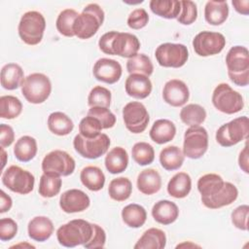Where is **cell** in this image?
Returning a JSON list of instances; mask_svg holds the SVG:
<instances>
[{"instance_id":"1","label":"cell","mask_w":249,"mask_h":249,"mask_svg":"<svg viewBox=\"0 0 249 249\" xmlns=\"http://www.w3.org/2000/svg\"><path fill=\"white\" fill-rule=\"evenodd\" d=\"M92 231V223L83 219H74L57 229L56 238L60 245L72 248L87 243L91 238Z\"/></svg>"},{"instance_id":"2","label":"cell","mask_w":249,"mask_h":249,"mask_svg":"<svg viewBox=\"0 0 249 249\" xmlns=\"http://www.w3.org/2000/svg\"><path fill=\"white\" fill-rule=\"evenodd\" d=\"M226 65L230 80L238 87L249 84V52L246 47L233 46L226 55Z\"/></svg>"},{"instance_id":"3","label":"cell","mask_w":249,"mask_h":249,"mask_svg":"<svg viewBox=\"0 0 249 249\" xmlns=\"http://www.w3.org/2000/svg\"><path fill=\"white\" fill-rule=\"evenodd\" d=\"M104 18V11L98 4H88L75 19L73 25L74 35L82 40L89 39L103 24Z\"/></svg>"},{"instance_id":"4","label":"cell","mask_w":249,"mask_h":249,"mask_svg":"<svg viewBox=\"0 0 249 249\" xmlns=\"http://www.w3.org/2000/svg\"><path fill=\"white\" fill-rule=\"evenodd\" d=\"M46 29V19L37 11L24 13L19 20L18 31L22 42L29 46L38 45L44 36Z\"/></svg>"},{"instance_id":"5","label":"cell","mask_w":249,"mask_h":249,"mask_svg":"<svg viewBox=\"0 0 249 249\" xmlns=\"http://www.w3.org/2000/svg\"><path fill=\"white\" fill-rule=\"evenodd\" d=\"M52 92L50 78L43 73H32L25 77L21 86V93L32 104L45 102Z\"/></svg>"},{"instance_id":"6","label":"cell","mask_w":249,"mask_h":249,"mask_svg":"<svg viewBox=\"0 0 249 249\" xmlns=\"http://www.w3.org/2000/svg\"><path fill=\"white\" fill-rule=\"evenodd\" d=\"M249 121L246 116L238 117L222 124L216 131V141L222 147H231L247 139Z\"/></svg>"},{"instance_id":"7","label":"cell","mask_w":249,"mask_h":249,"mask_svg":"<svg viewBox=\"0 0 249 249\" xmlns=\"http://www.w3.org/2000/svg\"><path fill=\"white\" fill-rule=\"evenodd\" d=\"M211 100L218 111L228 115L238 113L244 107L242 95L226 83H221L214 89Z\"/></svg>"},{"instance_id":"8","label":"cell","mask_w":249,"mask_h":249,"mask_svg":"<svg viewBox=\"0 0 249 249\" xmlns=\"http://www.w3.org/2000/svg\"><path fill=\"white\" fill-rule=\"evenodd\" d=\"M1 180L6 188L19 195H27L31 193L35 184L34 175L18 165L9 166L3 171Z\"/></svg>"},{"instance_id":"9","label":"cell","mask_w":249,"mask_h":249,"mask_svg":"<svg viewBox=\"0 0 249 249\" xmlns=\"http://www.w3.org/2000/svg\"><path fill=\"white\" fill-rule=\"evenodd\" d=\"M111 140L105 133H100L94 138H86L80 133L74 137L73 146L75 151L83 158L95 160L105 155L110 147Z\"/></svg>"},{"instance_id":"10","label":"cell","mask_w":249,"mask_h":249,"mask_svg":"<svg viewBox=\"0 0 249 249\" xmlns=\"http://www.w3.org/2000/svg\"><path fill=\"white\" fill-rule=\"evenodd\" d=\"M208 149V132L200 125L190 126L184 134L183 154L185 157L197 160L200 159Z\"/></svg>"},{"instance_id":"11","label":"cell","mask_w":249,"mask_h":249,"mask_svg":"<svg viewBox=\"0 0 249 249\" xmlns=\"http://www.w3.org/2000/svg\"><path fill=\"white\" fill-rule=\"evenodd\" d=\"M155 56L162 67L180 68L188 61L189 51L183 44L163 43L156 49Z\"/></svg>"},{"instance_id":"12","label":"cell","mask_w":249,"mask_h":249,"mask_svg":"<svg viewBox=\"0 0 249 249\" xmlns=\"http://www.w3.org/2000/svg\"><path fill=\"white\" fill-rule=\"evenodd\" d=\"M75 167V160L67 152L62 150L51 151L42 160V170L44 173L68 176L74 172Z\"/></svg>"},{"instance_id":"13","label":"cell","mask_w":249,"mask_h":249,"mask_svg":"<svg viewBox=\"0 0 249 249\" xmlns=\"http://www.w3.org/2000/svg\"><path fill=\"white\" fill-rule=\"evenodd\" d=\"M226 46V38L220 32L201 31L193 39V48L199 56H210L220 53Z\"/></svg>"},{"instance_id":"14","label":"cell","mask_w":249,"mask_h":249,"mask_svg":"<svg viewBox=\"0 0 249 249\" xmlns=\"http://www.w3.org/2000/svg\"><path fill=\"white\" fill-rule=\"evenodd\" d=\"M123 120L127 130L138 134L147 128L150 116L143 103L131 101L123 108Z\"/></svg>"},{"instance_id":"15","label":"cell","mask_w":249,"mask_h":249,"mask_svg":"<svg viewBox=\"0 0 249 249\" xmlns=\"http://www.w3.org/2000/svg\"><path fill=\"white\" fill-rule=\"evenodd\" d=\"M92 74L97 81L112 85L121 79L123 68L119 61L112 58L102 57L95 61L92 68Z\"/></svg>"},{"instance_id":"16","label":"cell","mask_w":249,"mask_h":249,"mask_svg":"<svg viewBox=\"0 0 249 249\" xmlns=\"http://www.w3.org/2000/svg\"><path fill=\"white\" fill-rule=\"evenodd\" d=\"M190 97L189 88L185 82L179 79L167 81L162 89V98L172 107H180L187 103Z\"/></svg>"},{"instance_id":"17","label":"cell","mask_w":249,"mask_h":249,"mask_svg":"<svg viewBox=\"0 0 249 249\" xmlns=\"http://www.w3.org/2000/svg\"><path fill=\"white\" fill-rule=\"evenodd\" d=\"M90 199L89 196L79 189H70L63 192L59 197V207L65 213L83 212L89 208Z\"/></svg>"},{"instance_id":"18","label":"cell","mask_w":249,"mask_h":249,"mask_svg":"<svg viewBox=\"0 0 249 249\" xmlns=\"http://www.w3.org/2000/svg\"><path fill=\"white\" fill-rule=\"evenodd\" d=\"M139 49V39L132 33L117 32L112 42L113 55L130 58L138 53Z\"/></svg>"},{"instance_id":"19","label":"cell","mask_w":249,"mask_h":249,"mask_svg":"<svg viewBox=\"0 0 249 249\" xmlns=\"http://www.w3.org/2000/svg\"><path fill=\"white\" fill-rule=\"evenodd\" d=\"M238 196V190L231 182H224L219 191L208 197L200 198L202 204L210 209H218L231 204Z\"/></svg>"},{"instance_id":"20","label":"cell","mask_w":249,"mask_h":249,"mask_svg":"<svg viewBox=\"0 0 249 249\" xmlns=\"http://www.w3.org/2000/svg\"><path fill=\"white\" fill-rule=\"evenodd\" d=\"M124 89L127 95L136 99H144L151 94L153 85L149 77L145 75L129 74L125 80Z\"/></svg>"},{"instance_id":"21","label":"cell","mask_w":249,"mask_h":249,"mask_svg":"<svg viewBox=\"0 0 249 249\" xmlns=\"http://www.w3.org/2000/svg\"><path fill=\"white\" fill-rule=\"evenodd\" d=\"M53 224L46 216H36L32 218L27 225L28 236L38 242L48 240L53 233Z\"/></svg>"},{"instance_id":"22","label":"cell","mask_w":249,"mask_h":249,"mask_svg":"<svg viewBox=\"0 0 249 249\" xmlns=\"http://www.w3.org/2000/svg\"><path fill=\"white\" fill-rule=\"evenodd\" d=\"M154 220L161 225H170L174 223L179 216V208L173 201L161 199L156 202L152 208Z\"/></svg>"},{"instance_id":"23","label":"cell","mask_w":249,"mask_h":249,"mask_svg":"<svg viewBox=\"0 0 249 249\" xmlns=\"http://www.w3.org/2000/svg\"><path fill=\"white\" fill-rule=\"evenodd\" d=\"M24 73L20 65L11 62L5 64L1 69V86L8 90L21 88L24 81Z\"/></svg>"},{"instance_id":"24","label":"cell","mask_w":249,"mask_h":249,"mask_svg":"<svg viewBox=\"0 0 249 249\" xmlns=\"http://www.w3.org/2000/svg\"><path fill=\"white\" fill-rule=\"evenodd\" d=\"M136 185L140 193L151 196L160 190L161 177L155 168H147L138 174Z\"/></svg>"},{"instance_id":"25","label":"cell","mask_w":249,"mask_h":249,"mask_svg":"<svg viewBox=\"0 0 249 249\" xmlns=\"http://www.w3.org/2000/svg\"><path fill=\"white\" fill-rule=\"evenodd\" d=\"M176 134V126L167 119L157 120L149 132L150 138L157 144H165L171 141Z\"/></svg>"},{"instance_id":"26","label":"cell","mask_w":249,"mask_h":249,"mask_svg":"<svg viewBox=\"0 0 249 249\" xmlns=\"http://www.w3.org/2000/svg\"><path fill=\"white\" fill-rule=\"evenodd\" d=\"M105 167L111 174H119L124 172L128 165V155L124 148L114 147L105 157Z\"/></svg>"},{"instance_id":"27","label":"cell","mask_w":249,"mask_h":249,"mask_svg":"<svg viewBox=\"0 0 249 249\" xmlns=\"http://www.w3.org/2000/svg\"><path fill=\"white\" fill-rule=\"evenodd\" d=\"M229 17L227 1H207L204 7V18L211 25H221Z\"/></svg>"},{"instance_id":"28","label":"cell","mask_w":249,"mask_h":249,"mask_svg":"<svg viewBox=\"0 0 249 249\" xmlns=\"http://www.w3.org/2000/svg\"><path fill=\"white\" fill-rule=\"evenodd\" d=\"M166 245L165 232L157 228H150L143 232L135 243V249H162Z\"/></svg>"},{"instance_id":"29","label":"cell","mask_w":249,"mask_h":249,"mask_svg":"<svg viewBox=\"0 0 249 249\" xmlns=\"http://www.w3.org/2000/svg\"><path fill=\"white\" fill-rule=\"evenodd\" d=\"M192 189L191 176L186 172H177L174 174L167 184V193L175 198L186 197Z\"/></svg>"},{"instance_id":"30","label":"cell","mask_w":249,"mask_h":249,"mask_svg":"<svg viewBox=\"0 0 249 249\" xmlns=\"http://www.w3.org/2000/svg\"><path fill=\"white\" fill-rule=\"evenodd\" d=\"M37 151V141L34 137L29 135H23L18 138L14 146L15 157L21 162H27L33 160Z\"/></svg>"},{"instance_id":"31","label":"cell","mask_w":249,"mask_h":249,"mask_svg":"<svg viewBox=\"0 0 249 249\" xmlns=\"http://www.w3.org/2000/svg\"><path fill=\"white\" fill-rule=\"evenodd\" d=\"M80 180L82 184L89 191L98 192L104 187L105 175L99 167L88 165L81 170Z\"/></svg>"},{"instance_id":"32","label":"cell","mask_w":249,"mask_h":249,"mask_svg":"<svg viewBox=\"0 0 249 249\" xmlns=\"http://www.w3.org/2000/svg\"><path fill=\"white\" fill-rule=\"evenodd\" d=\"M185 160L183 151L175 145L167 146L163 148L160 153V163L168 171L179 169Z\"/></svg>"},{"instance_id":"33","label":"cell","mask_w":249,"mask_h":249,"mask_svg":"<svg viewBox=\"0 0 249 249\" xmlns=\"http://www.w3.org/2000/svg\"><path fill=\"white\" fill-rule=\"evenodd\" d=\"M49 130L58 136L68 135L74 128L73 121L62 112H53L48 117Z\"/></svg>"},{"instance_id":"34","label":"cell","mask_w":249,"mask_h":249,"mask_svg":"<svg viewBox=\"0 0 249 249\" xmlns=\"http://www.w3.org/2000/svg\"><path fill=\"white\" fill-rule=\"evenodd\" d=\"M122 219L127 227L138 229L145 224L147 220V212L142 205L130 203L123 208Z\"/></svg>"},{"instance_id":"35","label":"cell","mask_w":249,"mask_h":249,"mask_svg":"<svg viewBox=\"0 0 249 249\" xmlns=\"http://www.w3.org/2000/svg\"><path fill=\"white\" fill-rule=\"evenodd\" d=\"M149 6L156 16L167 19L177 18L181 11L180 1L177 0H151Z\"/></svg>"},{"instance_id":"36","label":"cell","mask_w":249,"mask_h":249,"mask_svg":"<svg viewBox=\"0 0 249 249\" xmlns=\"http://www.w3.org/2000/svg\"><path fill=\"white\" fill-rule=\"evenodd\" d=\"M132 193V184L126 177H118L109 183V196L116 201H124Z\"/></svg>"},{"instance_id":"37","label":"cell","mask_w":249,"mask_h":249,"mask_svg":"<svg viewBox=\"0 0 249 249\" xmlns=\"http://www.w3.org/2000/svg\"><path fill=\"white\" fill-rule=\"evenodd\" d=\"M180 119L189 126L199 125L206 119V111L199 104L190 103L181 109Z\"/></svg>"},{"instance_id":"38","label":"cell","mask_w":249,"mask_h":249,"mask_svg":"<svg viewBox=\"0 0 249 249\" xmlns=\"http://www.w3.org/2000/svg\"><path fill=\"white\" fill-rule=\"evenodd\" d=\"M61 185V176L43 172L39 182V195L46 198L53 197L60 192Z\"/></svg>"},{"instance_id":"39","label":"cell","mask_w":249,"mask_h":249,"mask_svg":"<svg viewBox=\"0 0 249 249\" xmlns=\"http://www.w3.org/2000/svg\"><path fill=\"white\" fill-rule=\"evenodd\" d=\"M224 179L216 173H207L199 177L197 181V190L200 194V198L208 197L221 189L224 184Z\"/></svg>"},{"instance_id":"40","label":"cell","mask_w":249,"mask_h":249,"mask_svg":"<svg viewBox=\"0 0 249 249\" xmlns=\"http://www.w3.org/2000/svg\"><path fill=\"white\" fill-rule=\"evenodd\" d=\"M126 70L129 74H142L150 77L153 74L154 65L148 55L137 53L126 61Z\"/></svg>"},{"instance_id":"41","label":"cell","mask_w":249,"mask_h":249,"mask_svg":"<svg viewBox=\"0 0 249 249\" xmlns=\"http://www.w3.org/2000/svg\"><path fill=\"white\" fill-rule=\"evenodd\" d=\"M22 112L21 101L14 95H2L0 97V117L12 120L18 117Z\"/></svg>"},{"instance_id":"42","label":"cell","mask_w":249,"mask_h":249,"mask_svg":"<svg viewBox=\"0 0 249 249\" xmlns=\"http://www.w3.org/2000/svg\"><path fill=\"white\" fill-rule=\"evenodd\" d=\"M79 16V13L74 9H65L59 13L57 16L55 26L57 31L65 36V37H73V25L75 22L76 18Z\"/></svg>"},{"instance_id":"43","label":"cell","mask_w":249,"mask_h":249,"mask_svg":"<svg viewBox=\"0 0 249 249\" xmlns=\"http://www.w3.org/2000/svg\"><path fill=\"white\" fill-rule=\"evenodd\" d=\"M133 160L139 165L151 164L155 160V150L153 146L147 142H137L131 149Z\"/></svg>"},{"instance_id":"44","label":"cell","mask_w":249,"mask_h":249,"mask_svg":"<svg viewBox=\"0 0 249 249\" xmlns=\"http://www.w3.org/2000/svg\"><path fill=\"white\" fill-rule=\"evenodd\" d=\"M111 91L102 87L95 86L91 89L88 96V104L89 107H105L109 108L111 104Z\"/></svg>"},{"instance_id":"45","label":"cell","mask_w":249,"mask_h":249,"mask_svg":"<svg viewBox=\"0 0 249 249\" xmlns=\"http://www.w3.org/2000/svg\"><path fill=\"white\" fill-rule=\"evenodd\" d=\"M103 129L100 122L89 115L84 117L79 124V133L86 138L97 137Z\"/></svg>"},{"instance_id":"46","label":"cell","mask_w":249,"mask_h":249,"mask_svg":"<svg viewBox=\"0 0 249 249\" xmlns=\"http://www.w3.org/2000/svg\"><path fill=\"white\" fill-rule=\"evenodd\" d=\"M181 11L177 18L179 23L183 25H190L194 23L197 18L196 4L190 0L180 1Z\"/></svg>"},{"instance_id":"47","label":"cell","mask_w":249,"mask_h":249,"mask_svg":"<svg viewBox=\"0 0 249 249\" xmlns=\"http://www.w3.org/2000/svg\"><path fill=\"white\" fill-rule=\"evenodd\" d=\"M88 115L96 118L103 129L111 128L116 124V116L109 110V108L105 107H90L88 111Z\"/></svg>"},{"instance_id":"48","label":"cell","mask_w":249,"mask_h":249,"mask_svg":"<svg viewBox=\"0 0 249 249\" xmlns=\"http://www.w3.org/2000/svg\"><path fill=\"white\" fill-rule=\"evenodd\" d=\"M248 215H249V206L247 204H242L237 206L231 214V220L232 225L238 230L247 231Z\"/></svg>"},{"instance_id":"49","label":"cell","mask_w":249,"mask_h":249,"mask_svg":"<svg viewBox=\"0 0 249 249\" xmlns=\"http://www.w3.org/2000/svg\"><path fill=\"white\" fill-rule=\"evenodd\" d=\"M149 21V15L143 8L133 10L127 18V25L129 28L138 30L145 27Z\"/></svg>"},{"instance_id":"50","label":"cell","mask_w":249,"mask_h":249,"mask_svg":"<svg viewBox=\"0 0 249 249\" xmlns=\"http://www.w3.org/2000/svg\"><path fill=\"white\" fill-rule=\"evenodd\" d=\"M18 232V224L11 218H2L0 220V239L9 241L13 239Z\"/></svg>"},{"instance_id":"51","label":"cell","mask_w":249,"mask_h":249,"mask_svg":"<svg viewBox=\"0 0 249 249\" xmlns=\"http://www.w3.org/2000/svg\"><path fill=\"white\" fill-rule=\"evenodd\" d=\"M93 231L91 238L85 243L83 246L87 249H93V248H103L106 242V233L105 231L97 224H93Z\"/></svg>"},{"instance_id":"52","label":"cell","mask_w":249,"mask_h":249,"mask_svg":"<svg viewBox=\"0 0 249 249\" xmlns=\"http://www.w3.org/2000/svg\"><path fill=\"white\" fill-rule=\"evenodd\" d=\"M15 140V131L13 127L6 124H0V146L3 148L9 147Z\"/></svg>"},{"instance_id":"53","label":"cell","mask_w":249,"mask_h":249,"mask_svg":"<svg viewBox=\"0 0 249 249\" xmlns=\"http://www.w3.org/2000/svg\"><path fill=\"white\" fill-rule=\"evenodd\" d=\"M118 31H109L104 33L98 40V47L99 50L106 53V54H112L113 55V52H112V42L116 36Z\"/></svg>"},{"instance_id":"54","label":"cell","mask_w":249,"mask_h":249,"mask_svg":"<svg viewBox=\"0 0 249 249\" xmlns=\"http://www.w3.org/2000/svg\"><path fill=\"white\" fill-rule=\"evenodd\" d=\"M13 200L12 197L7 195L3 190L0 192V213L3 214L12 208Z\"/></svg>"},{"instance_id":"55","label":"cell","mask_w":249,"mask_h":249,"mask_svg":"<svg viewBox=\"0 0 249 249\" xmlns=\"http://www.w3.org/2000/svg\"><path fill=\"white\" fill-rule=\"evenodd\" d=\"M238 165L242 171H244L246 174L249 173L248 168V147L245 145V147L241 150L238 156Z\"/></svg>"},{"instance_id":"56","label":"cell","mask_w":249,"mask_h":249,"mask_svg":"<svg viewBox=\"0 0 249 249\" xmlns=\"http://www.w3.org/2000/svg\"><path fill=\"white\" fill-rule=\"evenodd\" d=\"M234 10L240 14L247 16L249 14V1L248 0H234L231 2Z\"/></svg>"},{"instance_id":"57","label":"cell","mask_w":249,"mask_h":249,"mask_svg":"<svg viewBox=\"0 0 249 249\" xmlns=\"http://www.w3.org/2000/svg\"><path fill=\"white\" fill-rule=\"evenodd\" d=\"M7 159H8V156H7V153L5 152L4 148L1 147V160H2V165H1V169L3 170L5 165H6V162H7Z\"/></svg>"},{"instance_id":"58","label":"cell","mask_w":249,"mask_h":249,"mask_svg":"<svg viewBox=\"0 0 249 249\" xmlns=\"http://www.w3.org/2000/svg\"><path fill=\"white\" fill-rule=\"evenodd\" d=\"M29 247V248H35L34 245H31V244H28V243H18V244H16L14 246H11V248L13 247Z\"/></svg>"},{"instance_id":"59","label":"cell","mask_w":249,"mask_h":249,"mask_svg":"<svg viewBox=\"0 0 249 249\" xmlns=\"http://www.w3.org/2000/svg\"><path fill=\"white\" fill-rule=\"evenodd\" d=\"M183 246H187V247H199L198 245H196L194 243H182V244H179L176 246V248H179V247H183Z\"/></svg>"}]
</instances>
